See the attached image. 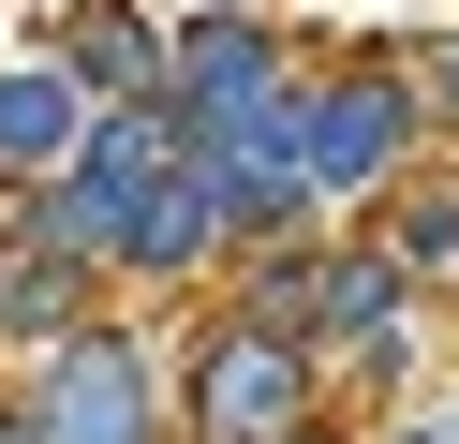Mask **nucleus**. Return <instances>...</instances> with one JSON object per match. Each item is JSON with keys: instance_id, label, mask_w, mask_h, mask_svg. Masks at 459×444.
Wrapping results in <instances>:
<instances>
[{"instance_id": "obj_1", "label": "nucleus", "mask_w": 459, "mask_h": 444, "mask_svg": "<svg viewBox=\"0 0 459 444\" xmlns=\"http://www.w3.org/2000/svg\"><path fill=\"white\" fill-rule=\"evenodd\" d=\"M30 430L45 444H149V355L134 341H60L30 385Z\"/></svg>"}, {"instance_id": "obj_2", "label": "nucleus", "mask_w": 459, "mask_h": 444, "mask_svg": "<svg viewBox=\"0 0 459 444\" xmlns=\"http://www.w3.org/2000/svg\"><path fill=\"white\" fill-rule=\"evenodd\" d=\"M193 430L208 444H281L297 430V341H281V326H222L208 385H193Z\"/></svg>"}, {"instance_id": "obj_3", "label": "nucleus", "mask_w": 459, "mask_h": 444, "mask_svg": "<svg viewBox=\"0 0 459 444\" xmlns=\"http://www.w3.org/2000/svg\"><path fill=\"white\" fill-rule=\"evenodd\" d=\"M400 134H415V104H400L385 74H370V89H326V104L297 118V178H311V193H356V178L400 163Z\"/></svg>"}, {"instance_id": "obj_4", "label": "nucleus", "mask_w": 459, "mask_h": 444, "mask_svg": "<svg viewBox=\"0 0 459 444\" xmlns=\"http://www.w3.org/2000/svg\"><path fill=\"white\" fill-rule=\"evenodd\" d=\"M74 148V74H0V178H60Z\"/></svg>"}, {"instance_id": "obj_5", "label": "nucleus", "mask_w": 459, "mask_h": 444, "mask_svg": "<svg viewBox=\"0 0 459 444\" xmlns=\"http://www.w3.org/2000/svg\"><path fill=\"white\" fill-rule=\"evenodd\" d=\"M74 74H90V89H134V104H163V45H149L134 15H90V30H74Z\"/></svg>"}, {"instance_id": "obj_6", "label": "nucleus", "mask_w": 459, "mask_h": 444, "mask_svg": "<svg viewBox=\"0 0 459 444\" xmlns=\"http://www.w3.org/2000/svg\"><path fill=\"white\" fill-rule=\"evenodd\" d=\"M445 104H459V45H445Z\"/></svg>"}, {"instance_id": "obj_7", "label": "nucleus", "mask_w": 459, "mask_h": 444, "mask_svg": "<svg viewBox=\"0 0 459 444\" xmlns=\"http://www.w3.org/2000/svg\"><path fill=\"white\" fill-rule=\"evenodd\" d=\"M445 444H459V430H445Z\"/></svg>"}]
</instances>
